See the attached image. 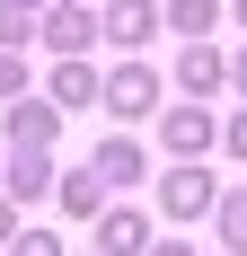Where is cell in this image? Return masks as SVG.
Instances as JSON below:
<instances>
[{
    "instance_id": "cell-1",
    "label": "cell",
    "mask_w": 247,
    "mask_h": 256,
    "mask_svg": "<svg viewBox=\"0 0 247 256\" xmlns=\"http://www.w3.org/2000/svg\"><path fill=\"white\" fill-rule=\"evenodd\" d=\"M159 88H168V80L150 71V62H115V71L98 80V106L115 115V132H124V124H150V115H159Z\"/></svg>"
},
{
    "instance_id": "cell-2",
    "label": "cell",
    "mask_w": 247,
    "mask_h": 256,
    "mask_svg": "<svg viewBox=\"0 0 247 256\" xmlns=\"http://www.w3.org/2000/svg\"><path fill=\"white\" fill-rule=\"evenodd\" d=\"M212 142H221V115L212 106H159V150H168V168H203Z\"/></svg>"
},
{
    "instance_id": "cell-3",
    "label": "cell",
    "mask_w": 247,
    "mask_h": 256,
    "mask_svg": "<svg viewBox=\"0 0 247 256\" xmlns=\"http://www.w3.org/2000/svg\"><path fill=\"white\" fill-rule=\"evenodd\" d=\"M212 204H221V177L212 168H168L159 177V221H176V230L212 221Z\"/></svg>"
},
{
    "instance_id": "cell-4",
    "label": "cell",
    "mask_w": 247,
    "mask_h": 256,
    "mask_svg": "<svg viewBox=\"0 0 247 256\" xmlns=\"http://www.w3.org/2000/svg\"><path fill=\"white\" fill-rule=\"evenodd\" d=\"M88 177H98L106 194H115V204H124V186H142V177H150V150H142V142H132V132H115V124H106V142H98V150H88Z\"/></svg>"
},
{
    "instance_id": "cell-5",
    "label": "cell",
    "mask_w": 247,
    "mask_h": 256,
    "mask_svg": "<svg viewBox=\"0 0 247 256\" xmlns=\"http://www.w3.org/2000/svg\"><path fill=\"white\" fill-rule=\"evenodd\" d=\"M150 238H159V221H150L142 204H106V212H98V238H88V256H150Z\"/></svg>"
},
{
    "instance_id": "cell-6",
    "label": "cell",
    "mask_w": 247,
    "mask_h": 256,
    "mask_svg": "<svg viewBox=\"0 0 247 256\" xmlns=\"http://www.w3.org/2000/svg\"><path fill=\"white\" fill-rule=\"evenodd\" d=\"M53 142H62V115H53L36 88H26V98L0 115V150H53Z\"/></svg>"
},
{
    "instance_id": "cell-7",
    "label": "cell",
    "mask_w": 247,
    "mask_h": 256,
    "mask_svg": "<svg viewBox=\"0 0 247 256\" xmlns=\"http://www.w3.org/2000/svg\"><path fill=\"white\" fill-rule=\"evenodd\" d=\"M36 36H44L62 62H88V44H98V9H71V0H62V9H36Z\"/></svg>"
},
{
    "instance_id": "cell-8",
    "label": "cell",
    "mask_w": 247,
    "mask_h": 256,
    "mask_svg": "<svg viewBox=\"0 0 247 256\" xmlns=\"http://www.w3.org/2000/svg\"><path fill=\"white\" fill-rule=\"evenodd\" d=\"M53 177H62L53 150H9V159H0V194H9V204H44Z\"/></svg>"
},
{
    "instance_id": "cell-9",
    "label": "cell",
    "mask_w": 247,
    "mask_h": 256,
    "mask_svg": "<svg viewBox=\"0 0 247 256\" xmlns=\"http://www.w3.org/2000/svg\"><path fill=\"white\" fill-rule=\"evenodd\" d=\"M176 88H186V106L221 98V88H230V53L221 44H186V53H176Z\"/></svg>"
},
{
    "instance_id": "cell-10",
    "label": "cell",
    "mask_w": 247,
    "mask_h": 256,
    "mask_svg": "<svg viewBox=\"0 0 247 256\" xmlns=\"http://www.w3.org/2000/svg\"><path fill=\"white\" fill-rule=\"evenodd\" d=\"M98 62H53V80H44V88H36V98H44L53 106V115H71V106H98Z\"/></svg>"
},
{
    "instance_id": "cell-11",
    "label": "cell",
    "mask_w": 247,
    "mask_h": 256,
    "mask_svg": "<svg viewBox=\"0 0 247 256\" xmlns=\"http://www.w3.org/2000/svg\"><path fill=\"white\" fill-rule=\"evenodd\" d=\"M98 36H115V44H124V62H132V53L159 36V9H142V0H124V9H98Z\"/></svg>"
},
{
    "instance_id": "cell-12",
    "label": "cell",
    "mask_w": 247,
    "mask_h": 256,
    "mask_svg": "<svg viewBox=\"0 0 247 256\" xmlns=\"http://www.w3.org/2000/svg\"><path fill=\"white\" fill-rule=\"evenodd\" d=\"M53 204L71 212V221H98V212L115 204V194H106V186L88 177V168H62V177H53Z\"/></svg>"
},
{
    "instance_id": "cell-13",
    "label": "cell",
    "mask_w": 247,
    "mask_h": 256,
    "mask_svg": "<svg viewBox=\"0 0 247 256\" xmlns=\"http://www.w3.org/2000/svg\"><path fill=\"white\" fill-rule=\"evenodd\" d=\"M212 238H221V256H247V186H221V204H212Z\"/></svg>"
},
{
    "instance_id": "cell-14",
    "label": "cell",
    "mask_w": 247,
    "mask_h": 256,
    "mask_svg": "<svg viewBox=\"0 0 247 256\" xmlns=\"http://www.w3.org/2000/svg\"><path fill=\"white\" fill-rule=\"evenodd\" d=\"M159 26H168V36H186V44H212L221 9H212V0H176V9H159Z\"/></svg>"
},
{
    "instance_id": "cell-15",
    "label": "cell",
    "mask_w": 247,
    "mask_h": 256,
    "mask_svg": "<svg viewBox=\"0 0 247 256\" xmlns=\"http://www.w3.org/2000/svg\"><path fill=\"white\" fill-rule=\"evenodd\" d=\"M36 44V9L26 0H0V53H26Z\"/></svg>"
},
{
    "instance_id": "cell-16",
    "label": "cell",
    "mask_w": 247,
    "mask_h": 256,
    "mask_svg": "<svg viewBox=\"0 0 247 256\" xmlns=\"http://www.w3.org/2000/svg\"><path fill=\"white\" fill-rule=\"evenodd\" d=\"M212 150H230V159L247 168V106H238V115H221V142H212Z\"/></svg>"
},
{
    "instance_id": "cell-17",
    "label": "cell",
    "mask_w": 247,
    "mask_h": 256,
    "mask_svg": "<svg viewBox=\"0 0 247 256\" xmlns=\"http://www.w3.org/2000/svg\"><path fill=\"white\" fill-rule=\"evenodd\" d=\"M9 256H71V248H62L53 230H18V238H9Z\"/></svg>"
},
{
    "instance_id": "cell-18",
    "label": "cell",
    "mask_w": 247,
    "mask_h": 256,
    "mask_svg": "<svg viewBox=\"0 0 247 256\" xmlns=\"http://www.w3.org/2000/svg\"><path fill=\"white\" fill-rule=\"evenodd\" d=\"M0 98H9V106L26 98V53H0Z\"/></svg>"
},
{
    "instance_id": "cell-19",
    "label": "cell",
    "mask_w": 247,
    "mask_h": 256,
    "mask_svg": "<svg viewBox=\"0 0 247 256\" xmlns=\"http://www.w3.org/2000/svg\"><path fill=\"white\" fill-rule=\"evenodd\" d=\"M26 221H18V204H9V194H0V248H9V238H18Z\"/></svg>"
},
{
    "instance_id": "cell-20",
    "label": "cell",
    "mask_w": 247,
    "mask_h": 256,
    "mask_svg": "<svg viewBox=\"0 0 247 256\" xmlns=\"http://www.w3.org/2000/svg\"><path fill=\"white\" fill-rule=\"evenodd\" d=\"M150 256H203V248H186V238H150Z\"/></svg>"
},
{
    "instance_id": "cell-21",
    "label": "cell",
    "mask_w": 247,
    "mask_h": 256,
    "mask_svg": "<svg viewBox=\"0 0 247 256\" xmlns=\"http://www.w3.org/2000/svg\"><path fill=\"white\" fill-rule=\"evenodd\" d=\"M230 88H238V98H247V44L230 53Z\"/></svg>"
},
{
    "instance_id": "cell-22",
    "label": "cell",
    "mask_w": 247,
    "mask_h": 256,
    "mask_svg": "<svg viewBox=\"0 0 247 256\" xmlns=\"http://www.w3.org/2000/svg\"><path fill=\"white\" fill-rule=\"evenodd\" d=\"M80 256H88V248H80Z\"/></svg>"
}]
</instances>
